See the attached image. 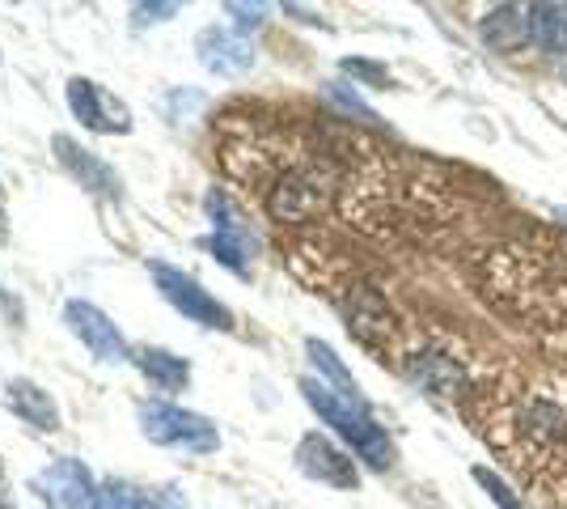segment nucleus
Masks as SVG:
<instances>
[{
    "mask_svg": "<svg viewBox=\"0 0 567 509\" xmlns=\"http://www.w3.org/2000/svg\"><path fill=\"white\" fill-rule=\"evenodd\" d=\"M204 208H208V221H213V238H208V251H213L220 264L237 272V276H250V259L259 251V238L250 230L246 213L237 208V200L229 192H213L204 195Z\"/></svg>",
    "mask_w": 567,
    "mask_h": 509,
    "instance_id": "nucleus-3",
    "label": "nucleus"
},
{
    "mask_svg": "<svg viewBox=\"0 0 567 509\" xmlns=\"http://www.w3.org/2000/svg\"><path fill=\"white\" fill-rule=\"evenodd\" d=\"M474 480H478V488L492 497V506H496V509H525V506H520L517 492L504 485V480H499L492 467H474Z\"/></svg>",
    "mask_w": 567,
    "mask_h": 509,
    "instance_id": "nucleus-21",
    "label": "nucleus"
},
{
    "mask_svg": "<svg viewBox=\"0 0 567 509\" xmlns=\"http://www.w3.org/2000/svg\"><path fill=\"white\" fill-rule=\"evenodd\" d=\"M525 22H529V43L546 55H567V4L538 0L525 4Z\"/></svg>",
    "mask_w": 567,
    "mask_h": 509,
    "instance_id": "nucleus-16",
    "label": "nucleus"
},
{
    "mask_svg": "<svg viewBox=\"0 0 567 509\" xmlns=\"http://www.w3.org/2000/svg\"><path fill=\"white\" fill-rule=\"evenodd\" d=\"M141 434L153 446L187 450V455H213L220 446V434L208 416L187 413L178 404H141Z\"/></svg>",
    "mask_w": 567,
    "mask_h": 509,
    "instance_id": "nucleus-2",
    "label": "nucleus"
},
{
    "mask_svg": "<svg viewBox=\"0 0 567 509\" xmlns=\"http://www.w3.org/2000/svg\"><path fill=\"white\" fill-rule=\"evenodd\" d=\"M306 353L313 369H318V383H327L331 390L339 395H348V399H360V387H355L352 369L339 362V353H334L331 344H322V339H306Z\"/></svg>",
    "mask_w": 567,
    "mask_h": 509,
    "instance_id": "nucleus-19",
    "label": "nucleus"
},
{
    "mask_svg": "<svg viewBox=\"0 0 567 509\" xmlns=\"http://www.w3.org/2000/svg\"><path fill=\"white\" fill-rule=\"evenodd\" d=\"M478 34H483V43L499 55H513L529 43V22H525V9L520 4H496V9H487V18L478 22Z\"/></svg>",
    "mask_w": 567,
    "mask_h": 509,
    "instance_id": "nucleus-15",
    "label": "nucleus"
},
{
    "mask_svg": "<svg viewBox=\"0 0 567 509\" xmlns=\"http://www.w3.org/2000/svg\"><path fill=\"white\" fill-rule=\"evenodd\" d=\"M343 311H348V332L364 348H385L394 339V315H390V306H385V297L378 289L355 285L348 293V302H343Z\"/></svg>",
    "mask_w": 567,
    "mask_h": 509,
    "instance_id": "nucleus-10",
    "label": "nucleus"
},
{
    "mask_svg": "<svg viewBox=\"0 0 567 509\" xmlns=\"http://www.w3.org/2000/svg\"><path fill=\"white\" fill-rule=\"evenodd\" d=\"M331 98H334V102H343V106H348L352 115H360V120H378V115H373V106H364V98H355L343 81H334V85H331Z\"/></svg>",
    "mask_w": 567,
    "mask_h": 509,
    "instance_id": "nucleus-25",
    "label": "nucleus"
},
{
    "mask_svg": "<svg viewBox=\"0 0 567 509\" xmlns=\"http://www.w3.org/2000/svg\"><path fill=\"white\" fill-rule=\"evenodd\" d=\"M64 318H69L72 336L81 339L97 362H111V365L132 362V348H127L123 332H118L115 323L97 311L94 302H69V306H64Z\"/></svg>",
    "mask_w": 567,
    "mask_h": 509,
    "instance_id": "nucleus-5",
    "label": "nucleus"
},
{
    "mask_svg": "<svg viewBox=\"0 0 567 509\" xmlns=\"http://www.w3.org/2000/svg\"><path fill=\"white\" fill-rule=\"evenodd\" d=\"M297 467L306 471L309 480H318V485H331V488L360 485L355 462L334 446L331 437H322V434H306L297 441Z\"/></svg>",
    "mask_w": 567,
    "mask_h": 509,
    "instance_id": "nucleus-9",
    "label": "nucleus"
},
{
    "mask_svg": "<svg viewBox=\"0 0 567 509\" xmlns=\"http://www.w3.org/2000/svg\"><path fill=\"white\" fill-rule=\"evenodd\" d=\"M406 374L424 390H436V395H453V390L466 383L462 369H457L450 357H441V353H420V357H411V362H406Z\"/></svg>",
    "mask_w": 567,
    "mask_h": 509,
    "instance_id": "nucleus-18",
    "label": "nucleus"
},
{
    "mask_svg": "<svg viewBox=\"0 0 567 509\" xmlns=\"http://www.w3.org/2000/svg\"><path fill=\"white\" fill-rule=\"evenodd\" d=\"M343 73L369 81L373 90H390V73H385V64H373V60H343Z\"/></svg>",
    "mask_w": 567,
    "mask_h": 509,
    "instance_id": "nucleus-22",
    "label": "nucleus"
},
{
    "mask_svg": "<svg viewBox=\"0 0 567 509\" xmlns=\"http://www.w3.org/2000/svg\"><path fill=\"white\" fill-rule=\"evenodd\" d=\"M559 221H564V225H567V208H559Z\"/></svg>",
    "mask_w": 567,
    "mask_h": 509,
    "instance_id": "nucleus-27",
    "label": "nucleus"
},
{
    "mask_svg": "<svg viewBox=\"0 0 567 509\" xmlns=\"http://www.w3.org/2000/svg\"><path fill=\"white\" fill-rule=\"evenodd\" d=\"M195 51H199V64L216 77H241L255 69V48L234 34V30H225V26H208V30H199V39H195Z\"/></svg>",
    "mask_w": 567,
    "mask_h": 509,
    "instance_id": "nucleus-11",
    "label": "nucleus"
},
{
    "mask_svg": "<svg viewBox=\"0 0 567 509\" xmlns=\"http://www.w3.org/2000/svg\"><path fill=\"white\" fill-rule=\"evenodd\" d=\"M69 106L72 115L85 128H94V132H127L132 128L127 106L111 90H102L97 81H90V77H72L69 81Z\"/></svg>",
    "mask_w": 567,
    "mask_h": 509,
    "instance_id": "nucleus-7",
    "label": "nucleus"
},
{
    "mask_svg": "<svg viewBox=\"0 0 567 509\" xmlns=\"http://www.w3.org/2000/svg\"><path fill=\"white\" fill-rule=\"evenodd\" d=\"M144 509H187V497H183V488L178 485H166V488H157V492L144 497Z\"/></svg>",
    "mask_w": 567,
    "mask_h": 509,
    "instance_id": "nucleus-24",
    "label": "nucleus"
},
{
    "mask_svg": "<svg viewBox=\"0 0 567 509\" xmlns=\"http://www.w3.org/2000/svg\"><path fill=\"white\" fill-rule=\"evenodd\" d=\"M55 157L81 187H90L97 195H118V174L97 157L94 149L76 145L72 136H55Z\"/></svg>",
    "mask_w": 567,
    "mask_h": 509,
    "instance_id": "nucleus-12",
    "label": "nucleus"
},
{
    "mask_svg": "<svg viewBox=\"0 0 567 509\" xmlns=\"http://www.w3.org/2000/svg\"><path fill=\"white\" fill-rule=\"evenodd\" d=\"M225 13H234V34H246V30H259L262 26L267 4H225Z\"/></svg>",
    "mask_w": 567,
    "mask_h": 509,
    "instance_id": "nucleus-23",
    "label": "nucleus"
},
{
    "mask_svg": "<svg viewBox=\"0 0 567 509\" xmlns=\"http://www.w3.org/2000/svg\"><path fill=\"white\" fill-rule=\"evenodd\" d=\"M90 509H144V492L132 488L127 480H102V485L94 488Z\"/></svg>",
    "mask_w": 567,
    "mask_h": 509,
    "instance_id": "nucleus-20",
    "label": "nucleus"
},
{
    "mask_svg": "<svg viewBox=\"0 0 567 509\" xmlns=\"http://www.w3.org/2000/svg\"><path fill=\"white\" fill-rule=\"evenodd\" d=\"M132 365L141 369L153 387H162V390H183L190 378V365L183 362V357L166 353V348H136V353H132Z\"/></svg>",
    "mask_w": 567,
    "mask_h": 509,
    "instance_id": "nucleus-17",
    "label": "nucleus"
},
{
    "mask_svg": "<svg viewBox=\"0 0 567 509\" xmlns=\"http://www.w3.org/2000/svg\"><path fill=\"white\" fill-rule=\"evenodd\" d=\"M520 434L529 437L534 446L543 450H555L567 441V408L546 399V395H534L525 408H520Z\"/></svg>",
    "mask_w": 567,
    "mask_h": 509,
    "instance_id": "nucleus-13",
    "label": "nucleus"
},
{
    "mask_svg": "<svg viewBox=\"0 0 567 509\" xmlns=\"http://www.w3.org/2000/svg\"><path fill=\"white\" fill-rule=\"evenodd\" d=\"M34 488L51 509H90L97 485L81 459H55L48 471H39Z\"/></svg>",
    "mask_w": 567,
    "mask_h": 509,
    "instance_id": "nucleus-8",
    "label": "nucleus"
},
{
    "mask_svg": "<svg viewBox=\"0 0 567 509\" xmlns=\"http://www.w3.org/2000/svg\"><path fill=\"white\" fill-rule=\"evenodd\" d=\"M153 281H157V293H162V297H166L169 306H174L183 318L199 323V327H220V332H229V327H234L229 306H225V302H216L213 293L204 289L199 281H190L187 272L166 267V264H153Z\"/></svg>",
    "mask_w": 567,
    "mask_h": 509,
    "instance_id": "nucleus-4",
    "label": "nucleus"
},
{
    "mask_svg": "<svg viewBox=\"0 0 567 509\" xmlns=\"http://www.w3.org/2000/svg\"><path fill=\"white\" fill-rule=\"evenodd\" d=\"M327 208V192L309 170H288L267 192V213L276 221H309Z\"/></svg>",
    "mask_w": 567,
    "mask_h": 509,
    "instance_id": "nucleus-6",
    "label": "nucleus"
},
{
    "mask_svg": "<svg viewBox=\"0 0 567 509\" xmlns=\"http://www.w3.org/2000/svg\"><path fill=\"white\" fill-rule=\"evenodd\" d=\"M301 395H306L309 408L322 416L369 467L385 471V467L394 462V441H390V434L369 416L364 399H348V395H339V390H331L327 383H318V378H301Z\"/></svg>",
    "mask_w": 567,
    "mask_h": 509,
    "instance_id": "nucleus-1",
    "label": "nucleus"
},
{
    "mask_svg": "<svg viewBox=\"0 0 567 509\" xmlns=\"http://www.w3.org/2000/svg\"><path fill=\"white\" fill-rule=\"evenodd\" d=\"M132 13H136V26H157V22H166V18H174L178 4H174V0H169V4H136Z\"/></svg>",
    "mask_w": 567,
    "mask_h": 509,
    "instance_id": "nucleus-26",
    "label": "nucleus"
},
{
    "mask_svg": "<svg viewBox=\"0 0 567 509\" xmlns=\"http://www.w3.org/2000/svg\"><path fill=\"white\" fill-rule=\"evenodd\" d=\"M4 404L13 408V416H22L30 429H43V434L60 429V408H55V399H51L39 383H30V378H13V383L4 387Z\"/></svg>",
    "mask_w": 567,
    "mask_h": 509,
    "instance_id": "nucleus-14",
    "label": "nucleus"
}]
</instances>
